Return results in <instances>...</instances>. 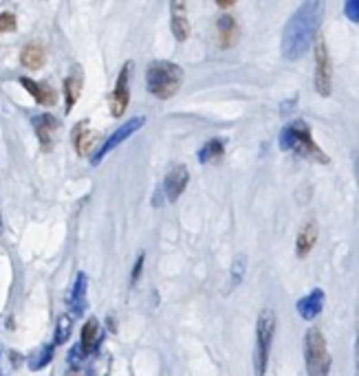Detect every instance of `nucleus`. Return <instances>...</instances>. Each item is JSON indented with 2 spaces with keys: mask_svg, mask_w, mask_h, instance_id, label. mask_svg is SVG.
<instances>
[{
  "mask_svg": "<svg viewBox=\"0 0 359 376\" xmlns=\"http://www.w3.org/2000/svg\"><path fill=\"white\" fill-rule=\"evenodd\" d=\"M322 11H324V3H318V0H309L302 7H298V11L285 27V36H283V55L287 60H300L305 55L311 44L318 38V29L322 22Z\"/></svg>",
  "mask_w": 359,
  "mask_h": 376,
  "instance_id": "1",
  "label": "nucleus"
},
{
  "mask_svg": "<svg viewBox=\"0 0 359 376\" xmlns=\"http://www.w3.org/2000/svg\"><path fill=\"white\" fill-rule=\"evenodd\" d=\"M280 150L294 152L302 159L329 163V157L316 146V141H313L307 121H291V124L283 128V132H280Z\"/></svg>",
  "mask_w": 359,
  "mask_h": 376,
  "instance_id": "2",
  "label": "nucleus"
},
{
  "mask_svg": "<svg viewBox=\"0 0 359 376\" xmlns=\"http://www.w3.org/2000/svg\"><path fill=\"white\" fill-rule=\"evenodd\" d=\"M183 84V71L167 60H156L145 71V86L148 91L159 99H170L178 93Z\"/></svg>",
  "mask_w": 359,
  "mask_h": 376,
  "instance_id": "3",
  "label": "nucleus"
},
{
  "mask_svg": "<svg viewBox=\"0 0 359 376\" xmlns=\"http://www.w3.org/2000/svg\"><path fill=\"white\" fill-rule=\"evenodd\" d=\"M276 333V313L271 308H263L256 324V352H254V370L256 376H265L269 366V352H271Z\"/></svg>",
  "mask_w": 359,
  "mask_h": 376,
  "instance_id": "4",
  "label": "nucleus"
},
{
  "mask_svg": "<svg viewBox=\"0 0 359 376\" xmlns=\"http://www.w3.org/2000/svg\"><path fill=\"white\" fill-rule=\"evenodd\" d=\"M305 363L309 376H329L331 355L327 348V339L318 328H311L305 337Z\"/></svg>",
  "mask_w": 359,
  "mask_h": 376,
  "instance_id": "5",
  "label": "nucleus"
},
{
  "mask_svg": "<svg viewBox=\"0 0 359 376\" xmlns=\"http://www.w3.org/2000/svg\"><path fill=\"white\" fill-rule=\"evenodd\" d=\"M331 80H333L331 55L327 49V42H324V38H320L316 44V91L324 97L331 95Z\"/></svg>",
  "mask_w": 359,
  "mask_h": 376,
  "instance_id": "6",
  "label": "nucleus"
},
{
  "mask_svg": "<svg viewBox=\"0 0 359 376\" xmlns=\"http://www.w3.org/2000/svg\"><path fill=\"white\" fill-rule=\"evenodd\" d=\"M143 124H145V119H143V117H132V119L126 121L123 126H119V128L113 132V135H110V137L102 143V148H99V150L95 152V157L91 159V163H93V165H99L108 152H113L117 146H121V143L126 141L130 135H134V132H137Z\"/></svg>",
  "mask_w": 359,
  "mask_h": 376,
  "instance_id": "7",
  "label": "nucleus"
},
{
  "mask_svg": "<svg viewBox=\"0 0 359 376\" xmlns=\"http://www.w3.org/2000/svg\"><path fill=\"white\" fill-rule=\"evenodd\" d=\"M187 181H189V174H187V168L185 165H172L170 170H167L165 179H163V185H161V201L165 198V201H178V196H181L185 192L187 187Z\"/></svg>",
  "mask_w": 359,
  "mask_h": 376,
  "instance_id": "8",
  "label": "nucleus"
},
{
  "mask_svg": "<svg viewBox=\"0 0 359 376\" xmlns=\"http://www.w3.org/2000/svg\"><path fill=\"white\" fill-rule=\"evenodd\" d=\"M130 71H132V62H128L121 69V73L117 77V84H115V91H113V95H110V113H113V117H121L123 113H126V108H128V99H130V91H128Z\"/></svg>",
  "mask_w": 359,
  "mask_h": 376,
  "instance_id": "9",
  "label": "nucleus"
},
{
  "mask_svg": "<svg viewBox=\"0 0 359 376\" xmlns=\"http://www.w3.org/2000/svg\"><path fill=\"white\" fill-rule=\"evenodd\" d=\"M33 128H36L38 141L42 143V150H51L55 135H58V130H60V119H55L53 115L44 113V115H38L36 119H33Z\"/></svg>",
  "mask_w": 359,
  "mask_h": 376,
  "instance_id": "10",
  "label": "nucleus"
},
{
  "mask_svg": "<svg viewBox=\"0 0 359 376\" xmlns=\"http://www.w3.org/2000/svg\"><path fill=\"white\" fill-rule=\"evenodd\" d=\"M86 286H88V280H86V273H77L75 278V284H73V291H71V297H69V308H71V319L75 322L77 317H82L84 311H86Z\"/></svg>",
  "mask_w": 359,
  "mask_h": 376,
  "instance_id": "11",
  "label": "nucleus"
},
{
  "mask_svg": "<svg viewBox=\"0 0 359 376\" xmlns=\"http://www.w3.org/2000/svg\"><path fill=\"white\" fill-rule=\"evenodd\" d=\"M102 333H99V322L95 317H91L88 322L84 324V328H82V341L77 346H80V350H82V357H86V355H91V352H95L97 348H99V344H102Z\"/></svg>",
  "mask_w": 359,
  "mask_h": 376,
  "instance_id": "12",
  "label": "nucleus"
},
{
  "mask_svg": "<svg viewBox=\"0 0 359 376\" xmlns=\"http://www.w3.org/2000/svg\"><path fill=\"white\" fill-rule=\"evenodd\" d=\"M185 3H178V0H174V3L170 5V27H172V33L174 38L178 42L187 40L189 36V22H187V16H185Z\"/></svg>",
  "mask_w": 359,
  "mask_h": 376,
  "instance_id": "13",
  "label": "nucleus"
},
{
  "mask_svg": "<svg viewBox=\"0 0 359 376\" xmlns=\"http://www.w3.org/2000/svg\"><path fill=\"white\" fill-rule=\"evenodd\" d=\"M296 308L302 319H316L324 308V291L313 289L307 297H302Z\"/></svg>",
  "mask_w": 359,
  "mask_h": 376,
  "instance_id": "14",
  "label": "nucleus"
},
{
  "mask_svg": "<svg viewBox=\"0 0 359 376\" xmlns=\"http://www.w3.org/2000/svg\"><path fill=\"white\" fill-rule=\"evenodd\" d=\"M88 121H80L73 132V143H75V150L80 157H88L95 146V139H97V132H93L91 128L86 126Z\"/></svg>",
  "mask_w": 359,
  "mask_h": 376,
  "instance_id": "15",
  "label": "nucleus"
},
{
  "mask_svg": "<svg viewBox=\"0 0 359 376\" xmlns=\"http://www.w3.org/2000/svg\"><path fill=\"white\" fill-rule=\"evenodd\" d=\"M20 84L25 86L42 106H53L55 99H58L53 88H49V84H44V82H36V80H31V77H20Z\"/></svg>",
  "mask_w": 359,
  "mask_h": 376,
  "instance_id": "16",
  "label": "nucleus"
},
{
  "mask_svg": "<svg viewBox=\"0 0 359 376\" xmlns=\"http://www.w3.org/2000/svg\"><path fill=\"white\" fill-rule=\"evenodd\" d=\"M82 93V69L75 66L73 73L64 80V97H66V113H71L77 97Z\"/></svg>",
  "mask_w": 359,
  "mask_h": 376,
  "instance_id": "17",
  "label": "nucleus"
},
{
  "mask_svg": "<svg viewBox=\"0 0 359 376\" xmlns=\"http://www.w3.org/2000/svg\"><path fill=\"white\" fill-rule=\"evenodd\" d=\"M20 60H22V64L27 66V69L36 71V69H40V66H44V62H47V53H44V49L40 47V44L31 42V44H27L25 49H22Z\"/></svg>",
  "mask_w": 359,
  "mask_h": 376,
  "instance_id": "18",
  "label": "nucleus"
},
{
  "mask_svg": "<svg viewBox=\"0 0 359 376\" xmlns=\"http://www.w3.org/2000/svg\"><path fill=\"white\" fill-rule=\"evenodd\" d=\"M316 240H318V229H316V225L313 223H309V225H305L302 227V231L298 234V249H296V253H298V258H305V256H309V251L316 247Z\"/></svg>",
  "mask_w": 359,
  "mask_h": 376,
  "instance_id": "19",
  "label": "nucleus"
},
{
  "mask_svg": "<svg viewBox=\"0 0 359 376\" xmlns=\"http://www.w3.org/2000/svg\"><path fill=\"white\" fill-rule=\"evenodd\" d=\"M223 154H225V139H209L203 148L198 150V161L201 163H212V161H220Z\"/></svg>",
  "mask_w": 359,
  "mask_h": 376,
  "instance_id": "20",
  "label": "nucleus"
},
{
  "mask_svg": "<svg viewBox=\"0 0 359 376\" xmlns=\"http://www.w3.org/2000/svg\"><path fill=\"white\" fill-rule=\"evenodd\" d=\"M218 31L223 36V47H229V44L236 40V22L232 16H220L218 18Z\"/></svg>",
  "mask_w": 359,
  "mask_h": 376,
  "instance_id": "21",
  "label": "nucleus"
},
{
  "mask_svg": "<svg viewBox=\"0 0 359 376\" xmlns=\"http://www.w3.org/2000/svg\"><path fill=\"white\" fill-rule=\"evenodd\" d=\"M73 330V319L69 315H60L58 317V324H55V339H53V346H60L69 339Z\"/></svg>",
  "mask_w": 359,
  "mask_h": 376,
  "instance_id": "22",
  "label": "nucleus"
},
{
  "mask_svg": "<svg viewBox=\"0 0 359 376\" xmlns=\"http://www.w3.org/2000/svg\"><path fill=\"white\" fill-rule=\"evenodd\" d=\"M53 350H55V346L49 344V346H44L40 352H36V355H31L29 357V370H42L44 366H49L51 359H53Z\"/></svg>",
  "mask_w": 359,
  "mask_h": 376,
  "instance_id": "23",
  "label": "nucleus"
},
{
  "mask_svg": "<svg viewBox=\"0 0 359 376\" xmlns=\"http://www.w3.org/2000/svg\"><path fill=\"white\" fill-rule=\"evenodd\" d=\"M243 275H245V258L238 256L236 260H234V264H232V284L234 286L240 284L243 282Z\"/></svg>",
  "mask_w": 359,
  "mask_h": 376,
  "instance_id": "24",
  "label": "nucleus"
},
{
  "mask_svg": "<svg viewBox=\"0 0 359 376\" xmlns=\"http://www.w3.org/2000/svg\"><path fill=\"white\" fill-rule=\"evenodd\" d=\"M7 31H16V16L5 11V14H0V36Z\"/></svg>",
  "mask_w": 359,
  "mask_h": 376,
  "instance_id": "25",
  "label": "nucleus"
},
{
  "mask_svg": "<svg viewBox=\"0 0 359 376\" xmlns=\"http://www.w3.org/2000/svg\"><path fill=\"white\" fill-rule=\"evenodd\" d=\"M346 16H349L351 20H359V5L355 3V0H351V3H346Z\"/></svg>",
  "mask_w": 359,
  "mask_h": 376,
  "instance_id": "26",
  "label": "nucleus"
},
{
  "mask_svg": "<svg viewBox=\"0 0 359 376\" xmlns=\"http://www.w3.org/2000/svg\"><path fill=\"white\" fill-rule=\"evenodd\" d=\"M141 267H143V253L137 258V262H134V269H132V282L139 278V273H141Z\"/></svg>",
  "mask_w": 359,
  "mask_h": 376,
  "instance_id": "27",
  "label": "nucleus"
},
{
  "mask_svg": "<svg viewBox=\"0 0 359 376\" xmlns=\"http://www.w3.org/2000/svg\"><path fill=\"white\" fill-rule=\"evenodd\" d=\"M0 234H3V216H0Z\"/></svg>",
  "mask_w": 359,
  "mask_h": 376,
  "instance_id": "28",
  "label": "nucleus"
}]
</instances>
